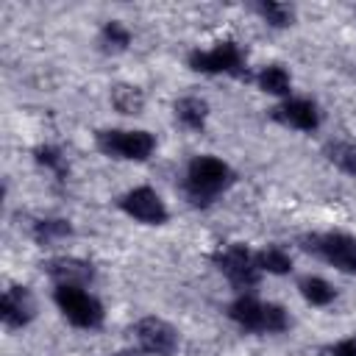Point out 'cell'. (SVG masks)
<instances>
[{"mask_svg": "<svg viewBox=\"0 0 356 356\" xmlns=\"http://www.w3.org/2000/svg\"><path fill=\"white\" fill-rule=\"evenodd\" d=\"M256 11L261 14L264 22H270L273 28H289L295 22V8L286 3H275V0H264L256 6Z\"/></svg>", "mask_w": 356, "mask_h": 356, "instance_id": "obj_21", "label": "cell"}, {"mask_svg": "<svg viewBox=\"0 0 356 356\" xmlns=\"http://www.w3.org/2000/svg\"><path fill=\"white\" fill-rule=\"evenodd\" d=\"M100 44L106 53H122L131 44V31L120 19H108L100 31Z\"/></svg>", "mask_w": 356, "mask_h": 356, "instance_id": "obj_20", "label": "cell"}, {"mask_svg": "<svg viewBox=\"0 0 356 356\" xmlns=\"http://www.w3.org/2000/svg\"><path fill=\"white\" fill-rule=\"evenodd\" d=\"M100 153L122 161H147L156 150V136L145 128H103L95 134Z\"/></svg>", "mask_w": 356, "mask_h": 356, "instance_id": "obj_3", "label": "cell"}, {"mask_svg": "<svg viewBox=\"0 0 356 356\" xmlns=\"http://www.w3.org/2000/svg\"><path fill=\"white\" fill-rule=\"evenodd\" d=\"M273 120L295 131H317L320 128V108L309 97H286L273 108Z\"/></svg>", "mask_w": 356, "mask_h": 356, "instance_id": "obj_10", "label": "cell"}, {"mask_svg": "<svg viewBox=\"0 0 356 356\" xmlns=\"http://www.w3.org/2000/svg\"><path fill=\"white\" fill-rule=\"evenodd\" d=\"M303 250L314 253L317 259L328 261L339 273H356V239L342 231H325V234H306L300 239Z\"/></svg>", "mask_w": 356, "mask_h": 356, "instance_id": "obj_5", "label": "cell"}, {"mask_svg": "<svg viewBox=\"0 0 356 356\" xmlns=\"http://www.w3.org/2000/svg\"><path fill=\"white\" fill-rule=\"evenodd\" d=\"M211 261L214 267L228 278L231 286L236 289H253L259 284V264H256V253L239 242H231V245H222L211 253Z\"/></svg>", "mask_w": 356, "mask_h": 356, "instance_id": "obj_6", "label": "cell"}, {"mask_svg": "<svg viewBox=\"0 0 356 356\" xmlns=\"http://www.w3.org/2000/svg\"><path fill=\"white\" fill-rule=\"evenodd\" d=\"M236 172L217 156H195L186 164L184 172V195L189 197L192 206H209L214 203L217 195H222L231 184H234Z\"/></svg>", "mask_w": 356, "mask_h": 356, "instance_id": "obj_1", "label": "cell"}, {"mask_svg": "<svg viewBox=\"0 0 356 356\" xmlns=\"http://www.w3.org/2000/svg\"><path fill=\"white\" fill-rule=\"evenodd\" d=\"M33 156H36V164L44 167V170H50L56 178H67V159L61 156L58 147H53V145H39V147L33 150Z\"/></svg>", "mask_w": 356, "mask_h": 356, "instance_id": "obj_22", "label": "cell"}, {"mask_svg": "<svg viewBox=\"0 0 356 356\" xmlns=\"http://www.w3.org/2000/svg\"><path fill=\"white\" fill-rule=\"evenodd\" d=\"M114 356H136V353H131V350H120V353H114Z\"/></svg>", "mask_w": 356, "mask_h": 356, "instance_id": "obj_24", "label": "cell"}, {"mask_svg": "<svg viewBox=\"0 0 356 356\" xmlns=\"http://www.w3.org/2000/svg\"><path fill=\"white\" fill-rule=\"evenodd\" d=\"M111 106L120 111V114H142L145 108V92L136 86V83H114L111 86Z\"/></svg>", "mask_w": 356, "mask_h": 356, "instance_id": "obj_16", "label": "cell"}, {"mask_svg": "<svg viewBox=\"0 0 356 356\" xmlns=\"http://www.w3.org/2000/svg\"><path fill=\"white\" fill-rule=\"evenodd\" d=\"M53 300L58 306V312L64 314L67 323H72L75 328H100L106 320L103 303L86 292V286H56L53 289Z\"/></svg>", "mask_w": 356, "mask_h": 356, "instance_id": "obj_4", "label": "cell"}, {"mask_svg": "<svg viewBox=\"0 0 356 356\" xmlns=\"http://www.w3.org/2000/svg\"><path fill=\"white\" fill-rule=\"evenodd\" d=\"M256 86L264 92V95H273V97H289L292 92V75L281 67V64H267L256 72Z\"/></svg>", "mask_w": 356, "mask_h": 356, "instance_id": "obj_14", "label": "cell"}, {"mask_svg": "<svg viewBox=\"0 0 356 356\" xmlns=\"http://www.w3.org/2000/svg\"><path fill=\"white\" fill-rule=\"evenodd\" d=\"M256 264L267 275H286L292 270V256L278 245H267V248L256 250Z\"/></svg>", "mask_w": 356, "mask_h": 356, "instance_id": "obj_17", "label": "cell"}, {"mask_svg": "<svg viewBox=\"0 0 356 356\" xmlns=\"http://www.w3.org/2000/svg\"><path fill=\"white\" fill-rule=\"evenodd\" d=\"M131 331H134L136 345L150 356H172L178 350V334L161 317H142L134 323Z\"/></svg>", "mask_w": 356, "mask_h": 356, "instance_id": "obj_9", "label": "cell"}, {"mask_svg": "<svg viewBox=\"0 0 356 356\" xmlns=\"http://www.w3.org/2000/svg\"><path fill=\"white\" fill-rule=\"evenodd\" d=\"M33 239L39 245H53L58 239H67L72 236V222L70 220H61V217H44V220H36L33 222Z\"/></svg>", "mask_w": 356, "mask_h": 356, "instance_id": "obj_18", "label": "cell"}, {"mask_svg": "<svg viewBox=\"0 0 356 356\" xmlns=\"http://www.w3.org/2000/svg\"><path fill=\"white\" fill-rule=\"evenodd\" d=\"M298 292L309 306H331L337 300V289L320 275H303L298 281Z\"/></svg>", "mask_w": 356, "mask_h": 356, "instance_id": "obj_15", "label": "cell"}, {"mask_svg": "<svg viewBox=\"0 0 356 356\" xmlns=\"http://www.w3.org/2000/svg\"><path fill=\"white\" fill-rule=\"evenodd\" d=\"M36 317V298L28 286H8L0 298V320L6 328H25Z\"/></svg>", "mask_w": 356, "mask_h": 356, "instance_id": "obj_11", "label": "cell"}, {"mask_svg": "<svg viewBox=\"0 0 356 356\" xmlns=\"http://www.w3.org/2000/svg\"><path fill=\"white\" fill-rule=\"evenodd\" d=\"M325 156H328V161L337 170H342V172H348V175L356 178V142H350V139H334V142L325 145Z\"/></svg>", "mask_w": 356, "mask_h": 356, "instance_id": "obj_19", "label": "cell"}, {"mask_svg": "<svg viewBox=\"0 0 356 356\" xmlns=\"http://www.w3.org/2000/svg\"><path fill=\"white\" fill-rule=\"evenodd\" d=\"M117 206L128 217H134L136 222H145V225H164L170 220V211H167L161 195L156 189H150V186H134V189H128L117 200Z\"/></svg>", "mask_w": 356, "mask_h": 356, "instance_id": "obj_8", "label": "cell"}, {"mask_svg": "<svg viewBox=\"0 0 356 356\" xmlns=\"http://www.w3.org/2000/svg\"><path fill=\"white\" fill-rule=\"evenodd\" d=\"M328 356H356V337H348V339H339L328 348Z\"/></svg>", "mask_w": 356, "mask_h": 356, "instance_id": "obj_23", "label": "cell"}, {"mask_svg": "<svg viewBox=\"0 0 356 356\" xmlns=\"http://www.w3.org/2000/svg\"><path fill=\"white\" fill-rule=\"evenodd\" d=\"M44 275L56 281V286H86L95 278V270L89 261L75 259V256H56L42 264Z\"/></svg>", "mask_w": 356, "mask_h": 356, "instance_id": "obj_12", "label": "cell"}, {"mask_svg": "<svg viewBox=\"0 0 356 356\" xmlns=\"http://www.w3.org/2000/svg\"><path fill=\"white\" fill-rule=\"evenodd\" d=\"M228 317L253 334H281L289 328V314L284 306L259 300L253 295H239L236 300L228 303Z\"/></svg>", "mask_w": 356, "mask_h": 356, "instance_id": "obj_2", "label": "cell"}, {"mask_svg": "<svg viewBox=\"0 0 356 356\" xmlns=\"http://www.w3.org/2000/svg\"><path fill=\"white\" fill-rule=\"evenodd\" d=\"M172 111H175V120H178L184 128H192V131L203 128L206 120H209V103H206L203 97H197V95H184V97H178L175 106H172Z\"/></svg>", "mask_w": 356, "mask_h": 356, "instance_id": "obj_13", "label": "cell"}, {"mask_svg": "<svg viewBox=\"0 0 356 356\" xmlns=\"http://www.w3.org/2000/svg\"><path fill=\"white\" fill-rule=\"evenodd\" d=\"M186 64L189 70L203 72V75H242L245 53L234 39H222L209 50H192Z\"/></svg>", "mask_w": 356, "mask_h": 356, "instance_id": "obj_7", "label": "cell"}]
</instances>
